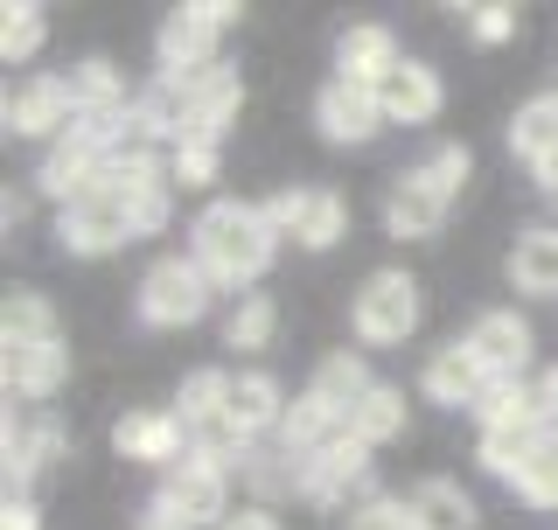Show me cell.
Here are the masks:
<instances>
[{"label":"cell","instance_id":"6da1fadb","mask_svg":"<svg viewBox=\"0 0 558 530\" xmlns=\"http://www.w3.org/2000/svg\"><path fill=\"white\" fill-rule=\"evenodd\" d=\"M272 252H279V231H272L266 203L217 196L196 224H189V258L231 293H252V279H266Z\"/></svg>","mask_w":558,"mask_h":530},{"label":"cell","instance_id":"7a4b0ae2","mask_svg":"<svg viewBox=\"0 0 558 530\" xmlns=\"http://www.w3.org/2000/svg\"><path fill=\"white\" fill-rule=\"evenodd\" d=\"M231 22H238L231 0H189V8H174L161 22V35H154V63H161V77L189 84V77H203V70H217V43H223Z\"/></svg>","mask_w":558,"mask_h":530},{"label":"cell","instance_id":"3957f363","mask_svg":"<svg viewBox=\"0 0 558 530\" xmlns=\"http://www.w3.org/2000/svg\"><path fill=\"white\" fill-rule=\"evenodd\" d=\"M217 293L223 287L189 252H168V258L147 265L133 308H140V322H147V328H189V322H203V314H209V300H217Z\"/></svg>","mask_w":558,"mask_h":530},{"label":"cell","instance_id":"277c9868","mask_svg":"<svg viewBox=\"0 0 558 530\" xmlns=\"http://www.w3.org/2000/svg\"><path fill=\"white\" fill-rule=\"evenodd\" d=\"M349 328H356V342H371V349L412 342V328H418V279L398 273V265H377V273L356 287V300H349Z\"/></svg>","mask_w":558,"mask_h":530},{"label":"cell","instance_id":"5b68a950","mask_svg":"<svg viewBox=\"0 0 558 530\" xmlns=\"http://www.w3.org/2000/svg\"><path fill=\"white\" fill-rule=\"evenodd\" d=\"M154 503H161L168 517H182L189 530H223V523L238 517V509H231V468L209 461V454L174 461L161 474V489H154Z\"/></svg>","mask_w":558,"mask_h":530},{"label":"cell","instance_id":"8992f818","mask_svg":"<svg viewBox=\"0 0 558 530\" xmlns=\"http://www.w3.org/2000/svg\"><path fill=\"white\" fill-rule=\"evenodd\" d=\"M112 161H119V154H112V140H105L98 127H84V119H77V127H70V133L57 140V147L43 154V168H35V189H43L49 203H63V209H70L77 196H92L105 174H112Z\"/></svg>","mask_w":558,"mask_h":530},{"label":"cell","instance_id":"52a82bcc","mask_svg":"<svg viewBox=\"0 0 558 530\" xmlns=\"http://www.w3.org/2000/svg\"><path fill=\"white\" fill-rule=\"evenodd\" d=\"M133 238H140L133 203L119 196L112 182H98L92 196H77L70 209H57V244L77 252V258H105V252H119V244H133Z\"/></svg>","mask_w":558,"mask_h":530},{"label":"cell","instance_id":"ba28073f","mask_svg":"<svg viewBox=\"0 0 558 530\" xmlns=\"http://www.w3.org/2000/svg\"><path fill=\"white\" fill-rule=\"evenodd\" d=\"M461 342H468V357L482 363L488 384H523V370H531V357H537V335H531V322H523L517 308L475 314V328H468Z\"/></svg>","mask_w":558,"mask_h":530},{"label":"cell","instance_id":"9c48e42d","mask_svg":"<svg viewBox=\"0 0 558 530\" xmlns=\"http://www.w3.org/2000/svg\"><path fill=\"white\" fill-rule=\"evenodd\" d=\"M266 217H272V231L293 238L301 252H328V244H342V231H349V203L336 189H279L266 203Z\"/></svg>","mask_w":558,"mask_h":530},{"label":"cell","instance_id":"30bf717a","mask_svg":"<svg viewBox=\"0 0 558 530\" xmlns=\"http://www.w3.org/2000/svg\"><path fill=\"white\" fill-rule=\"evenodd\" d=\"M314 127L336 147H363V140L384 133V105H377V84H356V77H328L314 92Z\"/></svg>","mask_w":558,"mask_h":530},{"label":"cell","instance_id":"8fae6325","mask_svg":"<svg viewBox=\"0 0 558 530\" xmlns=\"http://www.w3.org/2000/svg\"><path fill=\"white\" fill-rule=\"evenodd\" d=\"M105 182H112L119 196L133 203V224H140V238L168 231V209H174V174H168V154H119Z\"/></svg>","mask_w":558,"mask_h":530},{"label":"cell","instance_id":"7c38bea8","mask_svg":"<svg viewBox=\"0 0 558 530\" xmlns=\"http://www.w3.org/2000/svg\"><path fill=\"white\" fill-rule=\"evenodd\" d=\"M112 447L126 454V461H147V468H174V461H189V426L174 419V405H140V412H126L112 426Z\"/></svg>","mask_w":558,"mask_h":530},{"label":"cell","instance_id":"4fadbf2b","mask_svg":"<svg viewBox=\"0 0 558 530\" xmlns=\"http://www.w3.org/2000/svg\"><path fill=\"white\" fill-rule=\"evenodd\" d=\"M440 70L418 63V57H398L391 70L377 77V105H384V127H426L440 112Z\"/></svg>","mask_w":558,"mask_h":530},{"label":"cell","instance_id":"5bb4252c","mask_svg":"<svg viewBox=\"0 0 558 530\" xmlns=\"http://www.w3.org/2000/svg\"><path fill=\"white\" fill-rule=\"evenodd\" d=\"M8 127L22 133V140H57L77 127V98H70V77H28L22 92L8 98Z\"/></svg>","mask_w":558,"mask_h":530},{"label":"cell","instance_id":"9a60e30c","mask_svg":"<svg viewBox=\"0 0 558 530\" xmlns=\"http://www.w3.org/2000/svg\"><path fill=\"white\" fill-rule=\"evenodd\" d=\"M223 419H231L252 447L266 433H279L287 426V392H279V377H266V370H238L231 392H223Z\"/></svg>","mask_w":558,"mask_h":530},{"label":"cell","instance_id":"2e32d148","mask_svg":"<svg viewBox=\"0 0 558 530\" xmlns=\"http://www.w3.org/2000/svg\"><path fill=\"white\" fill-rule=\"evenodd\" d=\"M174 84V77H168ZM238 105H244V84H238V70L231 63H217V70H203V77H189L182 84V133H217L238 119Z\"/></svg>","mask_w":558,"mask_h":530},{"label":"cell","instance_id":"e0dca14e","mask_svg":"<svg viewBox=\"0 0 558 530\" xmlns=\"http://www.w3.org/2000/svg\"><path fill=\"white\" fill-rule=\"evenodd\" d=\"M349 439V419L336 412V405H322L314 392H301L287 405V426H279V447L293 454V468H307V461H322L328 447H342Z\"/></svg>","mask_w":558,"mask_h":530},{"label":"cell","instance_id":"ac0fdd59","mask_svg":"<svg viewBox=\"0 0 558 530\" xmlns=\"http://www.w3.org/2000/svg\"><path fill=\"white\" fill-rule=\"evenodd\" d=\"M482 392H488V377H482V363L468 357V342H447V349H433L426 357V370H418V398H433V405H468L475 412L482 405Z\"/></svg>","mask_w":558,"mask_h":530},{"label":"cell","instance_id":"d6986e66","mask_svg":"<svg viewBox=\"0 0 558 530\" xmlns=\"http://www.w3.org/2000/svg\"><path fill=\"white\" fill-rule=\"evenodd\" d=\"M0 454H8V496H28V482L63 454V426L57 419H14L8 412V447Z\"/></svg>","mask_w":558,"mask_h":530},{"label":"cell","instance_id":"ffe728a7","mask_svg":"<svg viewBox=\"0 0 558 530\" xmlns=\"http://www.w3.org/2000/svg\"><path fill=\"white\" fill-rule=\"evenodd\" d=\"M440 224H447V196L405 168L391 182V196H384V231H391V238H433Z\"/></svg>","mask_w":558,"mask_h":530},{"label":"cell","instance_id":"44dd1931","mask_svg":"<svg viewBox=\"0 0 558 530\" xmlns=\"http://www.w3.org/2000/svg\"><path fill=\"white\" fill-rule=\"evenodd\" d=\"M363 482H371V447H363L356 433H349L342 447H328L322 461L301 468V496L307 503H342L349 489H363Z\"/></svg>","mask_w":558,"mask_h":530},{"label":"cell","instance_id":"7402d4cb","mask_svg":"<svg viewBox=\"0 0 558 530\" xmlns=\"http://www.w3.org/2000/svg\"><path fill=\"white\" fill-rule=\"evenodd\" d=\"M0 370H8V398H49L70 370L63 335L57 342H22V349H0Z\"/></svg>","mask_w":558,"mask_h":530},{"label":"cell","instance_id":"603a6c76","mask_svg":"<svg viewBox=\"0 0 558 530\" xmlns=\"http://www.w3.org/2000/svg\"><path fill=\"white\" fill-rule=\"evenodd\" d=\"M398 57H405V49L391 43V28H384V22H356V28H342V43H336V77L377 84Z\"/></svg>","mask_w":558,"mask_h":530},{"label":"cell","instance_id":"cb8c5ba5","mask_svg":"<svg viewBox=\"0 0 558 530\" xmlns=\"http://www.w3.org/2000/svg\"><path fill=\"white\" fill-rule=\"evenodd\" d=\"M405 503H412L418 530H475V496H468L461 482H447V474H426Z\"/></svg>","mask_w":558,"mask_h":530},{"label":"cell","instance_id":"d4e9b609","mask_svg":"<svg viewBox=\"0 0 558 530\" xmlns=\"http://www.w3.org/2000/svg\"><path fill=\"white\" fill-rule=\"evenodd\" d=\"M510 287L517 293H558V224H537V231H523L517 238V252H510Z\"/></svg>","mask_w":558,"mask_h":530},{"label":"cell","instance_id":"484cf974","mask_svg":"<svg viewBox=\"0 0 558 530\" xmlns=\"http://www.w3.org/2000/svg\"><path fill=\"white\" fill-rule=\"evenodd\" d=\"M371 384H377V377L363 370V357H356V349H336V357H322V370H314V384H307V392L322 398V405H336V412L349 419L363 398H371Z\"/></svg>","mask_w":558,"mask_h":530},{"label":"cell","instance_id":"4316f807","mask_svg":"<svg viewBox=\"0 0 558 530\" xmlns=\"http://www.w3.org/2000/svg\"><path fill=\"white\" fill-rule=\"evenodd\" d=\"M510 154H523L531 168H545L551 154H558V92L517 105V119H510Z\"/></svg>","mask_w":558,"mask_h":530},{"label":"cell","instance_id":"83f0119b","mask_svg":"<svg viewBox=\"0 0 558 530\" xmlns=\"http://www.w3.org/2000/svg\"><path fill=\"white\" fill-rule=\"evenodd\" d=\"M70 98H77V119H112V112H126V84H119V70L105 63V57H84L77 70H70Z\"/></svg>","mask_w":558,"mask_h":530},{"label":"cell","instance_id":"f1b7e54d","mask_svg":"<svg viewBox=\"0 0 558 530\" xmlns=\"http://www.w3.org/2000/svg\"><path fill=\"white\" fill-rule=\"evenodd\" d=\"M272 328H279V308H272V293H231V308H223V342L238 349V357H252V349H266L272 342Z\"/></svg>","mask_w":558,"mask_h":530},{"label":"cell","instance_id":"f546056e","mask_svg":"<svg viewBox=\"0 0 558 530\" xmlns=\"http://www.w3.org/2000/svg\"><path fill=\"white\" fill-rule=\"evenodd\" d=\"M349 433H356L363 447H384V439H398V433H405V392L377 377V384H371V398L349 412Z\"/></svg>","mask_w":558,"mask_h":530},{"label":"cell","instance_id":"4dcf8cb0","mask_svg":"<svg viewBox=\"0 0 558 530\" xmlns=\"http://www.w3.org/2000/svg\"><path fill=\"white\" fill-rule=\"evenodd\" d=\"M537 439H545V426H488V433H482V468L496 474V482L517 489V474L531 468Z\"/></svg>","mask_w":558,"mask_h":530},{"label":"cell","instance_id":"1f68e13d","mask_svg":"<svg viewBox=\"0 0 558 530\" xmlns=\"http://www.w3.org/2000/svg\"><path fill=\"white\" fill-rule=\"evenodd\" d=\"M217 168H223V140H217V133H182V140L168 147L174 189H209V182H217Z\"/></svg>","mask_w":558,"mask_h":530},{"label":"cell","instance_id":"d6a6232c","mask_svg":"<svg viewBox=\"0 0 558 530\" xmlns=\"http://www.w3.org/2000/svg\"><path fill=\"white\" fill-rule=\"evenodd\" d=\"M0 342L22 349V342H57V308L43 293H8L0 308Z\"/></svg>","mask_w":558,"mask_h":530},{"label":"cell","instance_id":"836d02e7","mask_svg":"<svg viewBox=\"0 0 558 530\" xmlns=\"http://www.w3.org/2000/svg\"><path fill=\"white\" fill-rule=\"evenodd\" d=\"M223 392H231V370H189V377H182V398H174V419H182L189 433L209 426V419L223 412Z\"/></svg>","mask_w":558,"mask_h":530},{"label":"cell","instance_id":"e575fe53","mask_svg":"<svg viewBox=\"0 0 558 530\" xmlns=\"http://www.w3.org/2000/svg\"><path fill=\"white\" fill-rule=\"evenodd\" d=\"M475 419H482V433H488V426H545V419H537L531 377H523V384H488L482 405H475Z\"/></svg>","mask_w":558,"mask_h":530},{"label":"cell","instance_id":"d590c367","mask_svg":"<svg viewBox=\"0 0 558 530\" xmlns=\"http://www.w3.org/2000/svg\"><path fill=\"white\" fill-rule=\"evenodd\" d=\"M43 43H49V14L35 8V0H14V8L0 14V57H8V63H28Z\"/></svg>","mask_w":558,"mask_h":530},{"label":"cell","instance_id":"8d00e7d4","mask_svg":"<svg viewBox=\"0 0 558 530\" xmlns=\"http://www.w3.org/2000/svg\"><path fill=\"white\" fill-rule=\"evenodd\" d=\"M412 174H418V182H433V189H440V196L453 203V196H461V182L475 174V154H468L461 140H440L426 161H412Z\"/></svg>","mask_w":558,"mask_h":530},{"label":"cell","instance_id":"74e56055","mask_svg":"<svg viewBox=\"0 0 558 530\" xmlns=\"http://www.w3.org/2000/svg\"><path fill=\"white\" fill-rule=\"evenodd\" d=\"M517 496L537 503V509H558V426H545V439H537L531 468L517 474Z\"/></svg>","mask_w":558,"mask_h":530},{"label":"cell","instance_id":"f35d334b","mask_svg":"<svg viewBox=\"0 0 558 530\" xmlns=\"http://www.w3.org/2000/svg\"><path fill=\"white\" fill-rule=\"evenodd\" d=\"M349 530H418L405 496H363V509L349 517Z\"/></svg>","mask_w":558,"mask_h":530},{"label":"cell","instance_id":"ab89813d","mask_svg":"<svg viewBox=\"0 0 558 530\" xmlns=\"http://www.w3.org/2000/svg\"><path fill=\"white\" fill-rule=\"evenodd\" d=\"M468 35H475V43H510V35H517V8H502V0L468 8Z\"/></svg>","mask_w":558,"mask_h":530},{"label":"cell","instance_id":"60d3db41","mask_svg":"<svg viewBox=\"0 0 558 530\" xmlns=\"http://www.w3.org/2000/svg\"><path fill=\"white\" fill-rule=\"evenodd\" d=\"M531 392H537V419H545V426H558V363H551V370H537Z\"/></svg>","mask_w":558,"mask_h":530},{"label":"cell","instance_id":"b9f144b4","mask_svg":"<svg viewBox=\"0 0 558 530\" xmlns=\"http://www.w3.org/2000/svg\"><path fill=\"white\" fill-rule=\"evenodd\" d=\"M0 530H43V517H35L28 496H8V509H0Z\"/></svg>","mask_w":558,"mask_h":530},{"label":"cell","instance_id":"7bdbcfd3","mask_svg":"<svg viewBox=\"0 0 558 530\" xmlns=\"http://www.w3.org/2000/svg\"><path fill=\"white\" fill-rule=\"evenodd\" d=\"M133 530H189V523H182V517H168L161 503H147V509L133 517Z\"/></svg>","mask_w":558,"mask_h":530},{"label":"cell","instance_id":"ee69618b","mask_svg":"<svg viewBox=\"0 0 558 530\" xmlns=\"http://www.w3.org/2000/svg\"><path fill=\"white\" fill-rule=\"evenodd\" d=\"M223 530H279V517H272V509H238Z\"/></svg>","mask_w":558,"mask_h":530}]
</instances>
